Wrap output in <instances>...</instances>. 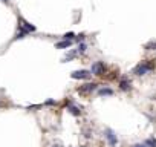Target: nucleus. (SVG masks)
I'll return each instance as SVG.
<instances>
[{"label": "nucleus", "instance_id": "2", "mask_svg": "<svg viewBox=\"0 0 156 147\" xmlns=\"http://www.w3.org/2000/svg\"><path fill=\"white\" fill-rule=\"evenodd\" d=\"M20 26H19V29L20 31H23V32H26V34H29V32H35L37 31V28L34 25H31L29 22H26V20H23V19H20Z\"/></svg>", "mask_w": 156, "mask_h": 147}, {"label": "nucleus", "instance_id": "12", "mask_svg": "<svg viewBox=\"0 0 156 147\" xmlns=\"http://www.w3.org/2000/svg\"><path fill=\"white\" fill-rule=\"evenodd\" d=\"M86 48H87V46H86V43H83V42H81L80 45H78V49H77V51H78V54H84V52H86Z\"/></svg>", "mask_w": 156, "mask_h": 147}, {"label": "nucleus", "instance_id": "9", "mask_svg": "<svg viewBox=\"0 0 156 147\" xmlns=\"http://www.w3.org/2000/svg\"><path fill=\"white\" fill-rule=\"evenodd\" d=\"M68 110H69L72 115H75V116H78V115L81 113L80 107H77V106H72V104H69V106H68Z\"/></svg>", "mask_w": 156, "mask_h": 147}, {"label": "nucleus", "instance_id": "7", "mask_svg": "<svg viewBox=\"0 0 156 147\" xmlns=\"http://www.w3.org/2000/svg\"><path fill=\"white\" fill-rule=\"evenodd\" d=\"M55 46H57L58 49H66V48L72 46V40H63V42H58Z\"/></svg>", "mask_w": 156, "mask_h": 147}, {"label": "nucleus", "instance_id": "13", "mask_svg": "<svg viewBox=\"0 0 156 147\" xmlns=\"http://www.w3.org/2000/svg\"><path fill=\"white\" fill-rule=\"evenodd\" d=\"M146 146H147V147H156V140H155V138H149V140L146 141Z\"/></svg>", "mask_w": 156, "mask_h": 147}, {"label": "nucleus", "instance_id": "3", "mask_svg": "<svg viewBox=\"0 0 156 147\" xmlns=\"http://www.w3.org/2000/svg\"><path fill=\"white\" fill-rule=\"evenodd\" d=\"M104 71H106V66H104L103 61H97L92 64V68H90V72H92L94 75H103Z\"/></svg>", "mask_w": 156, "mask_h": 147}, {"label": "nucleus", "instance_id": "1", "mask_svg": "<svg viewBox=\"0 0 156 147\" xmlns=\"http://www.w3.org/2000/svg\"><path fill=\"white\" fill-rule=\"evenodd\" d=\"M153 69H155V63H152V61H144V63L138 64L136 68L133 69V74L138 75V77H141V75H146L147 72H150V71H153Z\"/></svg>", "mask_w": 156, "mask_h": 147}, {"label": "nucleus", "instance_id": "17", "mask_svg": "<svg viewBox=\"0 0 156 147\" xmlns=\"http://www.w3.org/2000/svg\"><path fill=\"white\" fill-rule=\"evenodd\" d=\"M52 147H63V144L61 143H54V144H52Z\"/></svg>", "mask_w": 156, "mask_h": 147}, {"label": "nucleus", "instance_id": "6", "mask_svg": "<svg viewBox=\"0 0 156 147\" xmlns=\"http://www.w3.org/2000/svg\"><path fill=\"white\" fill-rule=\"evenodd\" d=\"M106 138H107V141H109L110 146H116V143H118V138H116L115 132L112 129H107L106 130Z\"/></svg>", "mask_w": 156, "mask_h": 147}, {"label": "nucleus", "instance_id": "4", "mask_svg": "<svg viewBox=\"0 0 156 147\" xmlns=\"http://www.w3.org/2000/svg\"><path fill=\"white\" fill-rule=\"evenodd\" d=\"M90 74H92L90 71H75V72L71 74V77L74 80H86V78L90 77Z\"/></svg>", "mask_w": 156, "mask_h": 147}, {"label": "nucleus", "instance_id": "14", "mask_svg": "<svg viewBox=\"0 0 156 147\" xmlns=\"http://www.w3.org/2000/svg\"><path fill=\"white\" fill-rule=\"evenodd\" d=\"M144 48H146L147 51H155V49H156V42H150V43H147Z\"/></svg>", "mask_w": 156, "mask_h": 147}, {"label": "nucleus", "instance_id": "11", "mask_svg": "<svg viewBox=\"0 0 156 147\" xmlns=\"http://www.w3.org/2000/svg\"><path fill=\"white\" fill-rule=\"evenodd\" d=\"M98 93H100L101 97H104V95H113V90L109 89V87H101V89L98 90Z\"/></svg>", "mask_w": 156, "mask_h": 147}, {"label": "nucleus", "instance_id": "10", "mask_svg": "<svg viewBox=\"0 0 156 147\" xmlns=\"http://www.w3.org/2000/svg\"><path fill=\"white\" fill-rule=\"evenodd\" d=\"M77 55H78V51H71L68 55H64V57H63V61H71V60L75 58Z\"/></svg>", "mask_w": 156, "mask_h": 147}, {"label": "nucleus", "instance_id": "18", "mask_svg": "<svg viewBox=\"0 0 156 147\" xmlns=\"http://www.w3.org/2000/svg\"><path fill=\"white\" fill-rule=\"evenodd\" d=\"M133 147H146V144H135Z\"/></svg>", "mask_w": 156, "mask_h": 147}, {"label": "nucleus", "instance_id": "5", "mask_svg": "<svg viewBox=\"0 0 156 147\" xmlns=\"http://www.w3.org/2000/svg\"><path fill=\"white\" fill-rule=\"evenodd\" d=\"M97 87H98L97 83H86L84 86H80L78 92H80V93H90V92H94Z\"/></svg>", "mask_w": 156, "mask_h": 147}, {"label": "nucleus", "instance_id": "8", "mask_svg": "<svg viewBox=\"0 0 156 147\" xmlns=\"http://www.w3.org/2000/svg\"><path fill=\"white\" fill-rule=\"evenodd\" d=\"M130 84H132V83H130V80L123 78L121 81H120V89H121V90H129V89H130Z\"/></svg>", "mask_w": 156, "mask_h": 147}, {"label": "nucleus", "instance_id": "16", "mask_svg": "<svg viewBox=\"0 0 156 147\" xmlns=\"http://www.w3.org/2000/svg\"><path fill=\"white\" fill-rule=\"evenodd\" d=\"M45 104H46V106H52V104H55V100H48Z\"/></svg>", "mask_w": 156, "mask_h": 147}, {"label": "nucleus", "instance_id": "15", "mask_svg": "<svg viewBox=\"0 0 156 147\" xmlns=\"http://www.w3.org/2000/svg\"><path fill=\"white\" fill-rule=\"evenodd\" d=\"M74 37H75L74 32H68V34H64V35H63L64 40H74Z\"/></svg>", "mask_w": 156, "mask_h": 147}]
</instances>
